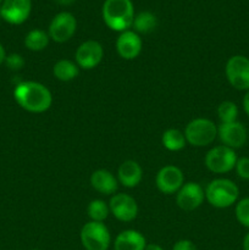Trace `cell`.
Here are the masks:
<instances>
[{
    "instance_id": "7c38bea8",
    "label": "cell",
    "mask_w": 249,
    "mask_h": 250,
    "mask_svg": "<svg viewBox=\"0 0 249 250\" xmlns=\"http://www.w3.org/2000/svg\"><path fill=\"white\" fill-rule=\"evenodd\" d=\"M205 199V190L197 182L185 183L176 195L178 208L185 211H193L203 204Z\"/></svg>"
},
{
    "instance_id": "f546056e",
    "label": "cell",
    "mask_w": 249,
    "mask_h": 250,
    "mask_svg": "<svg viewBox=\"0 0 249 250\" xmlns=\"http://www.w3.org/2000/svg\"><path fill=\"white\" fill-rule=\"evenodd\" d=\"M5 59H6V51H5L2 44L0 43V65H2L5 62Z\"/></svg>"
},
{
    "instance_id": "52a82bcc",
    "label": "cell",
    "mask_w": 249,
    "mask_h": 250,
    "mask_svg": "<svg viewBox=\"0 0 249 250\" xmlns=\"http://www.w3.org/2000/svg\"><path fill=\"white\" fill-rule=\"evenodd\" d=\"M227 81L238 90H249V59L234 55L228 59L225 67Z\"/></svg>"
},
{
    "instance_id": "44dd1931",
    "label": "cell",
    "mask_w": 249,
    "mask_h": 250,
    "mask_svg": "<svg viewBox=\"0 0 249 250\" xmlns=\"http://www.w3.org/2000/svg\"><path fill=\"white\" fill-rule=\"evenodd\" d=\"M49 34L43 29H32L24 37V46L31 51H42L48 46Z\"/></svg>"
},
{
    "instance_id": "83f0119b",
    "label": "cell",
    "mask_w": 249,
    "mask_h": 250,
    "mask_svg": "<svg viewBox=\"0 0 249 250\" xmlns=\"http://www.w3.org/2000/svg\"><path fill=\"white\" fill-rule=\"evenodd\" d=\"M172 250H198L195 244L189 239H181V241L176 242L173 246Z\"/></svg>"
},
{
    "instance_id": "cb8c5ba5",
    "label": "cell",
    "mask_w": 249,
    "mask_h": 250,
    "mask_svg": "<svg viewBox=\"0 0 249 250\" xmlns=\"http://www.w3.org/2000/svg\"><path fill=\"white\" fill-rule=\"evenodd\" d=\"M217 116L221 120V124L237 121L238 116V107L232 102H222L217 107Z\"/></svg>"
},
{
    "instance_id": "30bf717a",
    "label": "cell",
    "mask_w": 249,
    "mask_h": 250,
    "mask_svg": "<svg viewBox=\"0 0 249 250\" xmlns=\"http://www.w3.org/2000/svg\"><path fill=\"white\" fill-rule=\"evenodd\" d=\"M76 63L78 67L84 70H92L102 62L104 58V49L97 41H85L77 48L75 54Z\"/></svg>"
},
{
    "instance_id": "d6a6232c",
    "label": "cell",
    "mask_w": 249,
    "mask_h": 250,
    "mask_svg": "<svg viewBox=\"0 0 249 250\" xmlns=\"http://www.w3.org/2000/svg\"><path fill=\"white\" fill-rule=\"evenodd\" d=\"M55 1L60 5H71L75 0H55Z\"/></svg>"
},
{
    "instance_id": "7a4b0ae2",
    "label": "cell",
    "mask_w": 249,
    "mask_h": 250,
    "mask_svg": "<svg viewBox=\"0 0 249 250\" xmlns=\"http://www.w3.org/2000/svg\"><path fill=\"white\" fill-rule=\"evenodd\" d=\"M102 15L105 24L110 29L124 32L133 23V4L131 0H105Z\"/></svg>"
},
{
    "instance_id": "8fae6325",
    "label": "cell",
    "mask_w": 249,
    "mask_h": 250,
    "mask_svg": "<svg viewBox=\"0 0 249 250\" xmlns=\"http://www.w3.org/2000/svg\"><path fill=\"white\" fill-rule=\"evenodd\" d=\"M109 209L110 212L122 222L133 221L138 215V204L136 199L124 193L112 195L109 202Z\"/></svg>"
},
{
    "instance_id": "e0dca14e",
    "label": "cell",
    "mask_w": 249,
    "mask_h": 250,
    "mask_svg": "<svg viewBox=\"0 0 249 250\" xmlns=\"http://www.w3.org/2000/svg\"><path fill=\"white\" fill-rule=\"evenodd\" d=\"M90 185H92V187L97 192L105 195H110L114 194L117 190L119 181L110 171L102 168V170H97L92 173V176H90Z\"/></svg>"
},
{
    "instance_id": "5b68a950",
    "label": "cell",
    "mask_w": 249,
    "mask_h": 250,
    "mask_svg": "<svg viewBox=\"0 0 249 250\" xmlns=\"http://www.w3.org/2000/svg\"><path fill=\"white\" fill-rule=\"evenodd\" d=\"M81 243L85 250H107L111 243V236L103 222L89 221L81 229Z\"/></svg>"
},
{
    "instance_id": "8992f818",
    "label": "cell",
    "mask_w": 249,
    "mask_h": 250,
    "mask_svg": "<svg viewBox=\"0 0 249 250\" xmlns=\"http://www.w3.org/2000/svg\"><path fill=\"white\" fill-rule=\"evenodd\" d=\"M237 155L234 149L226 146H217L210 149L205 155V166L212 173H227L234 168Z\"/></svg>"
},
{
    "instance_id": "836d02e7",
    "label": "cell",
    "mask_w": 249,
    "mask_h": 250,
    "mask_svg": "<svg viewBox=\"0 0 249 250\" xmlns=\"http://www.w3.org/2000/svg\"><path fill=\"white\" fill-rule=\"evenodd\" d=\"M2 1H4V0H0V4H1V2H2Z\"/></svg>"
},
{
    "instance_id": "ba28073f",
    "label": "cell",
    "mask_w": 249,
    "mask_h": 250,
    "mask_svg": "<svg viewBox=\"0 0 249 250\" xmlns=\"http://www.w3.org/2000/svg\"><path fill=\"white\" fill-rule=\"evenodd\" d=\"M77 29V20L70 12H60L56 15L49 26V37L56 43H65L70 41Z\"/></svg>"
},
{
    "instance_id": "9a60e30c",
    "label": "cell",
    "mask_w": 249,
    "mask_h": 250,
    "mask_svg": "<svg viewBox=\"0 0 249 250\" xmlns=\"http://www.w3.org/2000/svg\"><path fill=\"white\" fill-rule=\"evenodd\" d=\"M142 38L134 31L121 32L116 41L117 54L124 60H134L142 51Z\"/></svg>"
},
{
    "instance_id": "4fadbf2b",
    "label": "cell",
    "mask_w": 249,
    "mask_h": 250,
    "mask_svg": "<svg viewBox=\"0 0 249 250\" xmlns=\"http://www.w3.org/2000/svg\"><path fill=\"white\" fill-rule=\"evenodd\" d=\"M32 0H4L0 15L10 24H21L29 17Z\"/></svg>"
},
{
    "instance_id": "4316f807",
    "label": "cell",
    "mask_w": 249,
    "mask_h": 250,
    "mask_svg": "<svg viewBox=\"0 0 249 250\" xmlns=\"http://www.w3.org/2000/svg\"><path fill=\"white\" fill-rule=\"evenodd\" d=\"M236 171L237 175L243 180H249V158H241L237 159L236 163Z\"/></svg>"
},
{
    "instance_id": "9c48e42d",
    "label": "cell",
    "mask_w": 249,
    "mask_h": 250,
    "mask_svg": "<svg viewBox=\"0 0 249 250\" xmlns=\"http://www.w3.org/2000/svg\"><path fill=\"white\" fill-rule=\"evenodd\" d=\"M155 185L164 194H173L185 185V175L182 170L175 165L164 166L155 177Z\"/></svg>"
},
{
    "instance_id": "6da1fadb",
    "label": "cell",
    "mask_w": 249,
    "mask_h": 250,
    "mask_svg": "<svg viewBox=\"0 0 249 250\" xmlns=\"http://www.w3.org/2000/svg\"><path fill=\"white\" fill-rule=\"evenodd\" d=\"M14 98L22 109L33 114L45 112L53 104V95L49 88L34 81H24L16 84Z\"/></svg>"
},
{
    "instance_id": "484cf974",
    "label": "cell",
    "mask_w": 249,
    "mask_h": 250,
    "mask_svg": "<svg viewBox=\"0 0 249 250\" xmlns=\"http://www.w3.org/2000/svg\"><path fill=\"white\" fill-rule=\"evenodd\" d=\"M5 65L7 66V68L11 71H20L23 68L24 66V59L23 56L20 55L17 53H12L6 55V59H5Z\"/></svg>"
},
{
    "instance_id": "ffe728a7",
    "label": "cell",
    "mask_w": 249,
    "mask_h": 250,
    "mask_svg": "<svg viewBox=\"0 0 249 250\" xmlns=\"http://www.w3.org/2000/svg\"><path fill=\"white\" fill-rule=\"evenodd\" d=\"M161 143L164 148L170 151H180L186 146V137L183 132L177 128H168L161 136Z\"/></svg>"
},
{
    "instance_id": "ac0fdd59",
    "label": "cell",
    "mask_w": 249,
    "mask_h": 250,
    "mask_svg": "<svg viewBox=\"0 0 249 250\" xmlns=\"http://www.w3.org/2000/svg\"><path fill=\"white\" fill-rule=\"evenodd\" d=\"M146 241L141 232L136 229H126L117 234L114 243L115 250H144Z\"/></svg>"
},
{
    "instance_id": "d6986e66",
    "label": "cell",
    "mask_w": 249,
    "mask_h": 250,
    "mask_svg": "<svg viewBox=\"0 0 249 250\" xmlns=\"http://www.w3.org/2000/svg\"><path fill=\"white\" fill-rule=\"evenodd\" d=\"M80 73V67L76 62L71 60H59L53 67V75L56 80L61 82H70L73 81Z\"/></svg>"
},
{
    "instance_id": "7402d4cb",
    "label": "cell",
    "mask_w": 249,
    "mask_h": 250,
    "mask_svg": "<svg viewBox=\"0 0 249 250\" xmlns=\"http://www.w3.org/2000/svg\"><path fill=\"white\" fill-rule=\"evenodd\" d=\"M132 26H133L136 33L148 34L156 28V26H158V19H156V16L153 12L142 11L137 16H134Z\"/></svg>"
},
{
    "instance_id": "3957f363",
    "label": "cell",
    "mask_w": 249,
    "mask_h": 250,
    "mask_svg": "<svg viewBox=\"0 0 249 250\" xmlns=\"http://www.w3.org/2000/svg\"><path fill=\"white\" fill-rule=\"evenodd\" d=\"M239 189L237 185L227 178L212 180L205 188V199L211 207L226 209L237 202Z\"/></svg>"
},
{
    "instance_id": "4dcf8cb0",
    "label": "cell",
    "mask_w": 249,
    "mask_h": 250,
    "mask_svg": "<svg viewBox=\"0 0 249 250\" xmlns=\"http://www.w3.org/2000/svg\"><path fill=\"white\" fill-rule=\"evenodd\" d=\"M144 250H164L159 244H146L145 249Z\"/></svg>"
},
{
    "instance_id": "d4e9b609",
    "label": "cell",
    "mask_w": 249,
    "mask_h": 250,
    "mask_svg": "<svg viewBox=\"0 0 249 250\" xmlns=\"http://www.w3.org/2000/svg\"><path fill=\"white\" fill-rule=\"evenodd\" d=\"M236 217L239 224L249 227V198H244L237 203Z\"/></svg>"
},
{
    "instance_id": "e575fe53",
    "label": "cell",
    "mask_w": 249,
    "mask_h": 250,
    "mask_svg": "<svg viewBox=\"0 0 249 250\" xmlns=\"http://www.w3.org/2000/svg\"><path fill=\"white\" fill-rule=\"evenodd\" d=\"M32 250H39V249H32Z\"/></svg>"
},
{
    "instance_id": "277c9868",
    "label": "cell",
    "mask_w": 249,
    "mask_h": 250,
    "mask_svg": "<svg viewBox=\"0 0 249 250\" xmlns=\"http://www.w3.org/2000/svg\"><path fill=\"white\" fill-rule=\"evenodd\" d=\"M183 133L187 143L200 148V146H209L215 141L217 137V126L211 120L198 117L188 122Z\"/></svg>"
},
{
    "instance_id": "1f68e13d",
    "label": "cell",
    "mask_w": 249,
    "mask_h": 250,
    "mask_svg": "<svg viewBox=\"0 0 249 250\" xmlns=\"http://www.w3.org/2000/svg\"><path fill=\"white\" fill-rule=\"evenodd\" d=\"M243 250H249V233H247L243 239Z\"/></svg>"
},
{
    "instance_id": "2e32d148",
    "label": "cell",
    "mask_w": 249,
    "mask_h": 250,
    "mask_svg": "<svg viewBox=\"0 0 249 250\" xmlns=\"http://www.w3.org/2000/svg\"><path fill=\"white\" fill-rule=\"evenodd\" d=\"M143 170L134 160H126L117 170V181L126 188H134L141 183Z\"/></svg>"
},
{
    "instance_id": "f1b7e54d",
    "label": "cell",
    "mask_w": 249,
    "mask_h": 250,
    "mask_svg": "<svg viewBox=\"0 0 249 250\" xmlns=\"http://www.w3.org/2000/svg\"><path fill=\"white\" fill-rule=\"evenodd\" d=\"M243 109L246 114L249 116V90H247L246 95L243 98Z\"/></svg>"
},
{
    "instance_id": "603a6c76",
    "label": "cell",
    "mask_w": 249,
    "mask_h": 250,
    "mask_svg": "<svg viewBox=\"0 0 249 250\" xmlns=\"http://www.w3.org/2000/svg\"><path fill=\"white\" fill-rule=\"evenodd\" d=\"M87 214L90 221L104 222L110 214L109 204L102 199H94L88 204Z\"/></svg>"
},
{
    "instance_id": "5bb4252c",
    "label": "cell",
    "mask_w": 249,
    "mask_h": 250,
    "mask_svg": "<svg viewBox=\"0 0 249 250\" xmlns=\"http://www.w3.org/2000/svg\"><path fill=\"white\" fill-rule=\"evenodd\" d=\"M217 136L222 144L231 149H238L246 144L247 129L241 122L221 124L217 127Z\"/></svg>"
}]
</instances>
